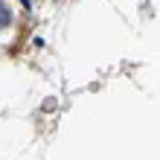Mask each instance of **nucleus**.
Segmentation results:
<instances>
[{"mask_svg": "<svg viewBox=\"0 0 160 160\" xmlns=\"http://www.w3.org/2000/svg\"><path fill=\"white\" fill-rule=\"evenodd\" d=\"M9 23H12V9H9L3 0H0V29H6Z\"/></svg>", "mask_w": 160, "mask_h": 160, "instance_id": "obj_1", "label": "nucleus"}]
</instances>
